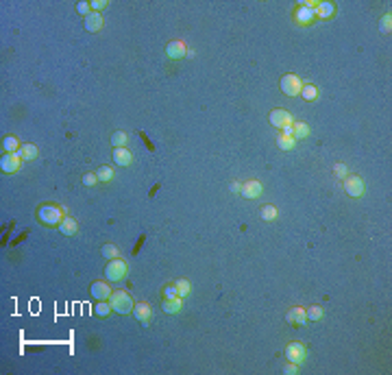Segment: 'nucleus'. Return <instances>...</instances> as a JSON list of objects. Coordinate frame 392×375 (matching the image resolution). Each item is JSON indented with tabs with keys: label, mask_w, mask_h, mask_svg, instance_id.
Wrapping results in <instances>:
<instances>
[{
	"label": "nucleus",
	"mask_w": 392,
	"mask_h": 375,
	"mask_svg": "<svg viewBox=\"0 0 392 375\" xmlns=\"http://www.w3.org/2000/svg\"><path fill=\"white\" fill-rule=\"evenodd\" d=\"M305 312H307V321H320V318H323V314H325V310L320 306L305 308Z\"/></svg>",
	"instance_id": "obj_29"
},
{
	"label": "nucleus",
	"mask_w": 392,
	"mask_h": 375,
	"mask_svg": "<svg viewBox=\"0 0 392 375\" xmlns=\"http://www.w3.org/2000/svg\"><path fill=\"white\" fill-rule=\"evenodd\" d=\"M127 142H129V133H127V131H116V133L111 135V144H114V148L127 146Z\"/></svg>",
	"instance_id": "obj_26"
},
{
	"label": "nucleus",
	"mask_w": 392,
	"mask_h": 375,
	"mask_svg": "<svg viewBox=\"0 0 392 375\" xmlns=\"http://www.w3.org/2000/svg\"><path fill=\"white\" fill-rule=\"evenodd\" d=\"M379 31H381V33H390V31H392V16H390V13H384V16H381V20H379Z\"/></svg>",
	"instance_id": "obj_30"
},
{
	"label": "nucleus",
	"mask_w": 392,
	"mask_h": 375,
	"mask_svg": "<svg viewBox=\"0 0 392 375\" xmlns=\"http://www.w3.org/2000/svg\"><path fill=\"white\" fill-rule=\"evenodd\" d=\"M261 192H264V186L259 184V181H246L244 186H242V196H246V199H259Z\"/></svg>",
	"instance_id": "obj_16"
},
{
	"label": "nucleus",
	"mask_w": 392,
	"mask_h": 375,
	"mask_svg": "<svg viewBox=\"0 0 392 375\" xmlns=\"http://www.w3.org/2000/svg\"><path fill=\"white\" fill-rule=\"evenodd\" d=\"M102 26H105V18H102L100 13L92 11L90 16L85 18V31H90V33H98V31H102Z\"/></svg>",
	"instance_id": "obj_17"
},
{
	"label": "nucleus",
	"mask_w": 392,
	"mask_h": 375,
	"mask_svg": "<svg viewBox=\"0 0 392 375\" xmlns=\"http://www.w3.org/2000/svg\"><path fill=\"white\" fill-rule=\"evenodd\" d=\"M129 273V264L124 260H120V257H116V260H109L105 266V277L107 281H122L127 277Z\"/></svg>",
	"instance_id": "obj_4"
},
{
	"label": "nucleus",
	"mask_w": 392,
	"mask_h": 375,
	"mask_svg": "<svg viewBox=\"0 0 392 375\" xmlns=\"http://www.w3.org/2000/svg\"><path fill=\"white\" fill-rule=\"evenodd\" d=\"M179 297V292H176V286L175 284H168L166 288H163V299H175Z\"/></svg>",
	"instance_id": "obj_35"
},
{
	"label": "nucleus",
	"mask_w": 392,
	"mask_h": 375,
	"mask_svg": "<svg viewBox=\"0 0 392 375\" xmlns=\"http://www.w3.org/2000/svg\"><path fill=\"white\" fill-rule=\"evenodd\" d=\"M277 146L281 148V151H292V148L296 146V140H294L292 135H277Z\"/></svg>",
	"instance_id": "obj_25"
},
{
	"label": "nucleus",
	"mask_w": 392,
	"mask_h": 375,
	"mask_svg": "<svg viewBox=\"0 0 392 375\" xmlns=\"http://www.w3.org/2000/svg\"><path fill=\"white\" fill-rule=\"evenodd\" d=\"M20 140L16 138V135H7V138L2 140V151L4 153H18V148H20Z\"/></svg>",
	"instance_id": "obj_23"
},
{
	"label": "nucleus",
	"mask_w": 392,
	"mask_h": 375,
	"mask_svg": "<svg viewBox=\"0 0 392 375\" xmlns=\"http://www.w3.org/2000/svg\"><path fill=\"white\" fill-rule=\"evenodd\" d=\"M161 310L166 314H179L183 310V299L181 297H175V299H163L161 303Z\"/></svg>",
	"instance_id": "obj_19"
},
{
	"label": "nucleus",
	"mask_w": 392,
	"mask_h": 375,
	"mask_svg": "<svg viewBox=\"0 0 392 375\" xmlns=\"http://www.w3.org/2000/svg\"><path fill=\"white\" fill-rule=\"evenodd\" d=\"M102 257H107V260H109V257L111 260H116V257H118V247L116 245H105L102 247Z\"/></svg>",
	"instance_id": "obj_32"
},
{
	"label": "nucleus",
	"mask_w": 392,
	"mask_h": 375,
	"mask_svg": "<svg viewBox=\"0 0 392 375\" xmlns=\"http://www.w3.org/2000/svg\"><path fill=\"white\" fill-rule=\"evenodd\" d=\"M90 292H92V297H94L96 301H109V297H111V292H114V290L109 288V284H107V281H92Z\"/></svg>",
	"instance_id": "obj_11"
},
{
	"label": "nucleus",
	"mask_w": 392,
	"mask_h": 375,
	"mask_svg": "<svg viewBox=\"0 0 392 375\" xmlns=\"http://www.w3.org/2000/svg\"><path fill=\"white\" fill-rule=\"evenodd\" d=\"M279 87H281V92L286 94V96H301L303 81L296 77V74H283Z\"/></svg>",
	"instance_id": "obj_5"
},
{
	"label": "nucleus",
	"mask_w": 392,
	"mask_h": 375,
	"mask_svg": "<svg viewBox=\"0 0 392 375\" xmlns=\"http://www.w3.org/2000/svg\"><path fill=\"white\" fill-rule=\"evenodd\" d=\"M133 316L137 318L139 323H144V325H148L151 323V316H153V308H151V303H135V308H133Z\"/></svg>",
	"instance_id": "obj_15"
},
{
	"label": "nucleus",
	"mask_w": 392,
	"mask_h": 375,
	"mask_svg": "<svg viewBox=\"0 0 392 375\" xmlns=\"http://www.w3.org/2000/svg\"><path fill=\"white\" fill-rule=\"evenodd\" d=\"M333 172H335V177H340V179H347V177H349V168L344 166V164H335Z\"/></svg>",
	"instance_id": "obj_34"
},
{
	"label": "nucleus",
	"mask_w": 392,
	"mask_h": 375,
	"mask_svg": "<svg viewBox=\"0 0 392 375\" xmlns=\"http://www.w3.org/2000/svg\"><path fill=\"white\" fill-rule=\"evenodd\" d=\"M63 218H65V212L61 205H57V203H44L37 209V220H39L44 227H59Z\"/></svg>",
	"instance_id": "obj_1"
},
{
	"label": "nucleus",
	"mask_w": 392,
	"mask_h": 375,
	"mask_svg": "<svg viewBox=\"0 0 392 375\" xmlns=\"http://www.w3.org/2000/svg\"><path fill=\"white\" fill-rule=\"evenodd\" d=\"M90 4H92V11L98 13V11H102V9L107 7V0H92Z\"/></svg>",
	"instance_id": "obj_37"
},
{
	"label": "nucleus",
	"mask_w": 392,
	"mask_h": 375,
	"mask_svg": "<svg viewBox=\"0 0 392 375\" xmlns=\"http://www.w3.org/2000/svg\"><path fill=\"white\" fill-rule=\"evenodd\" d=\"M286 321L290 323V325H294V327H303L307 323V312H305V308H290L288 310V314H286Z\"/></svg>",
	"instance_id": "obj_12"
},
{
	"label": "nucleus",
	"mask_w": 392,
	"mask_h": 375,
	"mask_svg": "<svg viewBox=\"0 0 392 375\" xmlns=\"http://www.w3.org/2000/svg\"><path fill=\"white\" fill-rule=\"evenodd\" d=\"M57 229L63 233V236H77V233H78V223H77L74 218H68V216H65Z\"/></svg>",
	"instance_id": "obj_20"
},
{
	"label": "nucleus",
	"mask_w": 392,
	"mask_h": 375,
	"mask_svg": "<svg viewBox=\"0 0 392 375\" xmlns=\"http://www.w3.org/2000/svg\"><path fill=\"white\" fill-rule=\"evenodd\" d=\"M292 129H294V133H292L294 140H307L310 138V126L305 123H292Z\"/></svg>",
	"instance_id": "obj_22"
},
{
	"label": "nucleus",
	"mask_w": 392,
	"mask_h": 375,
	"mask_svg": "<svg viewBox=\"0 0 392 375\" xmlns=\"http://www.w3.org/2000/svg\"><path fill=\"white\" fill-rule=\"evenodd\" d=\"M98 184V177H96V172H87V175H83V186H87V188H94Z\"/></svg>",
	"instance_id": "obj_33"
},
{
	"label": "nucleus",
	"mask_w": 392,
	"mask_h": 375,
	"mask_svg": "<svg viewBox=\"0 0 392 375\" xmlns=\"http://www.w3.org/2000/svg\"><path fill=\"white\" fill-rule=\"evenodd\" d=\"M298 371V364H294V362H288L286 367H283V373H288V375H294Z\"/></svg>",
	"instance_id": "obj_38"
},
{
	"label": "nucleus",
	"mask_w": 392,
	"mask_h": 375,
	"mask_svg": "<svg viewBox=\"0 0 392 375\" xmlns=\"http://www.w3.org/2000/svg\"><path fill=\"white\" fill-rule=\"evenodd\" d=\"M231 192H235V194H240V192H242V184H237V181H233V184H231Z\"/></svg>",
	"instance_id": "obj_39"
},
{
	"label": "nucleus",
	"mask_w": 392,
	"mask_h": 375,
	"mask_svg": "<svg viewBox=\"0 0 392 375\" xmlns=\"http://www.w3.org/2000/svg\"><path fill=\"white\" fill-rule=\"evenodd\" d=\"M261 218L264 220H274L277 218V208H274V205H264V208H261Z\"/></svg>",
	"instance_id": "obj_31"
},
{
	"label": "nucleus",
	"mask_w": 392,
	"mask_h": 375,
	"mask_svg": "<svg viewBox=\"0 0 392 375\" xmlns=\"http://www.w3.org/2000/svg\"><path fill=\"white\" fill-rule=\"evenodd\" d=\"M166 55H168V59H172V62H179V59H183L185 55H188V46H185V42L175 40L166 46Z\"/></svg>",
	"instance_id": "obj_10"
},
{
	"label": "nucleus",
	"mask_w": 392,
	"mask_h": 375,
	"mask_svg": "<svg viewBox=\"0 0 392 375\" xmlns=\"http://www.w3.org/2000/svg\"><path fill=\"white\" fill-rule=\"evenodd\" d=\"M18 157L22 159V162H33L37 155H39V148L35 146V144H22L20 148H18V153H16Z\"/></svg>",
	"instance_id": "obj_18"
},
{
	"label": "nucleus",
	"mask_w": 392,
	"mask_h": 375,
	"mask_svg": "<svg viewBox=\"0 0 392 375\" xmlns=\"http://www.w3.org/2000/svg\"><path fill=\"white\" fill-rule=\"evenodd\" d=\"M109 303L116 314H133V308H135L133 297H131L127 290H116V292H111Z\"/></svg>",
	"instance_id": "obj_2"
},
{
	"label": "nucleus",
	"mask_w": 392,
	"mask_h": 375,
	"mask_svg": "<svg viewBox=\"0 0 392 375\" xmlns=\"http://www.w3.org/2000/svg\"><path fill=\"white\" fill-rule=\"evenodd\" d=\"M301 96H303V101H307V103H314V101H318L320 92H318V87H314V85H303Z\"/></svg>",
	"instance_id": "obj_24"
},
{
	"label": "nucleus",
	"mask_w": 392,
	"mask_h": 375,
	"mask_svg": "<svg viewBox=\"0 0 392 375\" xmlns=\"http://www.w3.org/2000/svg\"><path fill=\"white\" fill-rule=\"evenodd\" d=\"M77 11L81 13L83 18H87V16H90V13H92V4L83 0V2H78V4H77Z\"/></svg>",
	"instance_id": "obj_36"
},
{
	"label": "nucleus",
	"mask_w": 392,
	"mask_h": 375,
	"mask_svg": "<svg viewBox=\"0 0 392 375\" xmlns=\"http://www.w3.org/2000/svg\"><path fill=\"white\" fill-rule=\"evenodd\" d=\"M286 358H288V362H294V364L301 367V364L307 360V347L303 343H298V340H294V343H290L286 347Z\"/></svg>",
	"instance_id": "obj_6"
},
{
	"label": "nucleus",
	"mask_w": 392,
	"mask_h": 375,
	"mask_svg": "<svg viewBox=\"0 0 392 375\" xmlns=\"http://www.w3.org/2000/svg\"><path fill=\"white\" fill-rule=\"evenodd\" d=\"M268 120H270V125L277 126L279 131H281L286 125H292L294 123L292 114H290V111H286V109H273V111H270V116H268Z\"/></svg>",
	"instance_id": "obj_9"
},
{
	"label": "nucleus",
	"mask_w": 392,
	"mask_h": 375,
	"mask_svg": "<svg viewBox=\"0 0 392 375\" xmlns=\"http://www.w3.org/2000/svg\"><path fill=\"white\" fill-rule=\"evenodd\" d=\"M114 162H116V166L127 168V166H131V164H133V153H131L127 146L114 148Z\"/></svg>",
	"instance_id": "obj_14"
},
{
	"label": "nucleus",
	"mask_w": 392,
	"mask_h": 375,
	"mask_svg": "<svg viewBox=\"0 0 392 375\" xmlns=\"http://www.w3.org/2000/svg\"><path fill=\"white\" fill-rule=\"evenodd\" d=\"M175 286H176V292H179V297L181 299H185L190 294V290H192V286H190V281L188 279H179V281H175Z\"/></svg>",
	"instance_id": "obj_28"
},
{
	"label": "nucleus",
	"mask_w": 392,
	"mask_h": 375,
	"mask_svg": "<svg viewBox=\"0 0 392 375\" xmlns=\"http://www.w3.org/2000/svg\"><path fill=\"white\" fill-rule=\"evenodd\" d=\"M94 312H96V316L105 318V316H109V314L114 312V308H111V303H109V301H98V303H96V308H94Z\"/></svg>",
	"instance_id": "obj_27"
},
{
	"label": "nucleus",
	"mask_w": 392,
	"mask_h": 375,
	"mask_svg": "<svg viewBox=\"0 0 392 375\" xmlns=\"http://www.w3.org/2000/svg\"><path fill=\"white\" fill-rule=\"evenodd\" d=\"M22 166V159L16 155V153H4L2 159H0V168H2L4 175H13V172H18Z\"/></svg>",
	"instance_id": "obj_8"
},
{
	"label": "nucleus",
	"mask_w": 392,
	"mask_h": 375,
	"mask_svg": "<svg viewBox=\"0 0 392 375\" xmlns=\"http://www.w3.org/2000/svg\"><path fill=\"white\" fill-rule=\"evenodd\" d=\"M96 177H98V181H100V184H109V181H114L116 170L111 166H100L96 170Z\"/></svg>",
	"instance_id": "obj_21"
},
{
	"label": "nucleus",
	"mask_w": 392,
	"mask_h": 375,
	"mask_svg": "<svg viewBox=\"0 0 392 375\" xmlns=\"http://www.w3.org/2000/svg\"><path fill=\"white\" fill-rule=\"evenodd\" d=\"M316 2L314 0H307V2H301L296 9H294V22L298 26H310L314 24L318 18H316Z\"/></svg>",
	"instance_id": "obj_3"
},
{
	"label": "nucleus",
	"mask_w": 392,
	"mask_h": 375,
	"mask_svg": "<svg viewBox=\"0 0 392 375\" xmlns=\"http://www.w3.org/2000/svg\"><path fill=\"white\" fill-rule=\"evenodd\" d=\"M316 18H320V20H329V18L335 16V11H338V7H335V2H331V0H323V2H316Z\"/></svg>",
	"instance_id": "obj_13"
},
{
	"label": "nucleus",
	"mask_w": 392,
	"mask_h": 375,
	"mask_svg": "<svg viewBox=\"0 0 392 375\" xmlns=\"http://www.w3.org/2000/svg\"><path fill=\"white\" fill-rule=\"evenodd\" d=\"M344 192H347L351 199H359V196L364 194V179L357 175L347 177V179H344Z\"/></svg>",
	"instance_id": "obj_7"
}]
</instances>
